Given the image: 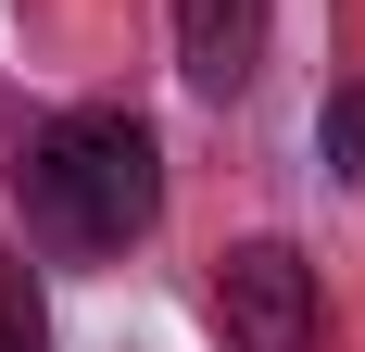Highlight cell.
Returning <instances> with one entry per match:
<instances>
[{
    "mask_svg": "<svg viewBox=\"0 0 365 352\" xmlns=\"http://www.w3.org/2000/svg\"><path fill=\"white\" fill-rule=\"evenodd\" d=\"M26 227L76 264L151 239L164 227V151H151L139 113H51L26 139Z\"/></svg>",
    "mask_w": 365,
    "mask_h": 352,
    "instance_id": "obj_1",
    "label": "cell"
},
{
    "mask_svg": "<svg viewBox=\"0 0 365 352\" xmlns=\"http://www.w3.org/2000/svg\"><path fill=\"white\" fill-rule=\"evenodd\" d=\"M215 327L227 352H315V264L290 239H252L215 264Z\"/></svg>",
    "mask_w": 365,
    "mask_h": 352,
    "instance_id": "obj_2",
    "label": "cell"
},
{
    "mask_svg": "<svg viewBox=\"0 0 365 352\" xmlns=\"http://www.w3.org/2000/svg\"><path fill=\"white\" fill-rule=\"evenodd\" d=\"M264 26H277V0H177V76L202 101H240L264 76Z\"/></svg>",
    "mask_w": 365,
    "mask_h": 352,
    "instance_id": "obj_3",
    "label": "cell"
},
{
    "mask_svg": "<svg viewBox=\"0 0 365 352\" xmlns=\"http://www.w3.org/2000/svg\"><path fill=\"white\" fill-rule=\"evenodd\" d=\"M315 151H328V176H353V189H365V88H328V113H315Z\"/></svg>",
    "mask_w": 365,
    "mask_h": 352,
    "instance_id": "obj_4",
    "label": "cell"
},
{
    "mask_svg": "<svg viewBox=\"0 0 365 352\" xmlns=\"http://www.w3.org/2000/svg\"><path fill=\"white\" fill-rule=\"evenodd\" d=\"M0 352H51V315H38V277L0 264Z\"/></svg>",
    "mask_w": 365,
    "mask_h": 352,
    "instance_id": "obj_5",
    "label": "cell"
}]
</instances>
